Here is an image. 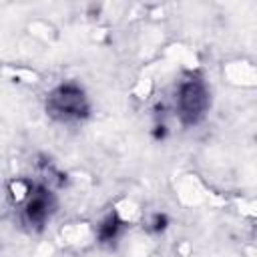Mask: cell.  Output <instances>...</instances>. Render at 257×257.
Here are the masks:
<instances>
[{
	"instance_id": "1",
	"label": "cell",
	"mask_w": 257,
	"mask_h": 257,
	"mask_svg": "<svg viewBox=\"0 0 257 257\" xmlns=\"http://www.w3.org/2000/svg\"><path fill=\"white\" fill-rule=\"evenodd\" d=\"M173 108L181 124L191 126V124L201 122L211 108V90L205 78L193 72L181 78L175 88Z\"/></svg>"
},
{
	"instance_id": "2",
	"label": "cell",
	"mask_w": 257,
	"mask_h": 257,
	"mask_svg": "<svg viewBox=\"0 0 257 257\" xmlns=\"http://www.w3.org/2000/svg\"><path fill=\"white\" fill-rule=\"evenodd\" d=\"M46 112L62 124H74V122H82L88 116L90 102L84 88L68 80L54 86L46 94Z\"/></svg>"
},
{
	"instance_id": "3",
	"label": "cell",
	"mask_w": 257,
	"mask_h": 257,
	"mask_svg": "<svg viewBox=\"0 0 257 257\" xmlns=\"http://www.w3.org/2000/svg\"><path fill=\"white\" fill-rule=\"evenodd\" d=\"M16 203H20V221L28 229H42L48 225L56 211L54 193L46 185H30L22 183V193L16 195Z\"/></svg>"
}]
</instances>
